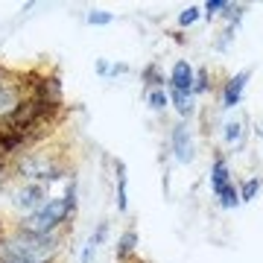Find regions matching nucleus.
<instances>
[{"mask_svg": "<svg viewBox=\"0 0 263 263\" xmlns=\"http://www.w3.org/2000/svg\"><path fill=\"white\" fill-rule=\"evenodd\" d=\"M173 152H176V161H181V164H193V158H196V146H193V135H190V129L184 126V123H179L176 129H173Z\"/></svg>", "mask_w": 263, "mask_h": 263, "instance_id": "obj_4", "label": "nucleus"}, {"mask_svg": "<svg viewBox=\"0 0 263 263\" xmlns=\"http://www.w3.org/2000/svg\"><path fill=\"white\" fill-rule=\"evenodd\" d=\"M141 79L146 85H143V91H149V88H164V76L158 73V65L152 62V65H146L143 67V73H141Z\"/></svg>", "mask_w": 263, "mask_h": 263, "instance_id": "obj_13", "label": "nucleus"}, {"mask_svg": "<svg viewBox=\"0 0 263 263\" xmlns=\"http://www.w3.org/2000/svg\"><path fill=\"white\" fill-rule=\"evenodd\" d=\"M135 249H138V231H135V228H126L123 237L117 240V246H114V254H117V260L123 263L135 254Z\"/></svg>", "mask_w": 263, "mask_h": 263, "instance_id": "obj_9", "label": "nucleus"}, {"mask_svg": "<svg viewBox=\"0 0 263 263\" xmlns=\"http://www.w3.org/2000/svg\"><path fill=\"white\" fill-rule=\"evenodd\" d=\"M170 100H173V105H176V111H179L181 117H190V114L196 111L193 94H181V91H173V88H170Z\"/></svg>", "mask_w": 263, "mask_h": 263, "instance_id": "obj_11", "label": "nucleus"}, {"mask_svg": "<svg viewBox=\"0 0 263 263\" xmlns=\"http://www.w3.org/2000/svg\"><path fill=\"white\" fill-rule=\"evenodd\" d=\"M193 79H196V70H193V65L190 62H184V59H179L176 65H173V70H170V88L173 91H181V94H193Z\"/></svg>", "mask_w": 263, "mask_h": 263, "instance_id": "obj_6", "label": "nucleus"}, {"mask_svg": "<svg viewBox=\"0 0 263 263\" xmlns=\"http://www.w3.org/2000/svg\"><path fill=\"white\" fill-rule=\"evenodd\" d=\"M226 6H228L226 0H208L205 3V15L208 18H211V15H219V12H226Z\"/></svg>", "mask_w": 263, "mask_h": 263, "instance_id": "obj_19", "label": "nucleus"}, {"mask_svg": "<svg viewBox=\"0 0 263 263\" xmlns=\"http://www.w3.org/2000/svg\"><path fill=\"white\" fill-rule=\"evenodd\" d=\"M208 91V70L202 67L196 73V79H193V94H205Z\"/></svg>", "mask_w": 263, "mask_h": 263, "instance_id": "obj_18", "label": "nucleus"}, {"mask_svg": "<svg viewBox=\"0 0 263 263\" xmlns=\"http://www.w3.org/2000/svg\"><path fill=\"white\" fill-rule=\"evenodd\" d=\"M67 216H70V208H67L65 199H47L38 211H32V214L21 219V231H27V234H53Z\"/></svg>", "mask_w": 263, "mask_h": 263, "instance_id": "obj_1", "label": "nucleus"}, {"mask_svg": "<svg viewBox=\"0 0 263 263\" xmlns=\"http://www.w3.org/2000/svg\"><path fill=\"white\" fill-rule=\"evenodd\" d=\"M108 67H111V65H108L105 59H100V62H97V73H100V76H108Z\"/></svg>", "mask_w": 263, "mask_h": 263, "instance_id": "obj_20", "label": "nucleus"}, {"mask_svg": "<svg viewBox=\"0 0 263 263\" xmlns=\"http://www.w3.org/2000/svg\"><path fill=\"white\" fill-rule=\"evenodd\" d=\"M47 202V193H44V187L41 184H24V187L18 190V196H15V205L24 208V211H38V208Z\"/></svg>", "mask_w": 263, "mask_h": 263, "instance_id": "obj_7", "label": "nucleus"}, {"mask_svg": "<svg viewBox=\"0 0 263 263\" xmlns=\"http://www.w3.org/2000/svg\"><path fill=\"white\" fill-rule=\"evenodd\" d=\"M111 21H114L111 12H103V9L88 12V24H91V27H105V24H111Z\"/></svg>", "mask_w": 263, "mask_h": 263, "instance_id": "obj_17", "label": "nucleus"}, {"mask_svg": "<svg viewBox=\"0 0 263 263\" xmlns=\"http://www.w3.org/2000/svg\"><path fill=\"white\" fill-rule=\"evenodd\" d=\"M199 15H202V9H199V6H187V9L179 15V27H193V24L199 21Z\"/></svg>", "mask_w": 263, "mask_h": 263, "instance_id": "obj_16", "label": "nucleus"}, {"mask_svg": "<svg viewBox=\"0 0 263 263\" xmlns=\"http://www.w3.org/2000/svg\"><path fill=\"white\" fill-rule=\"evenodd\" d=\"M114 173H117V211L126 214L129 211V176H126V164L120 158L114 161Z\"/></svg>", "mask_w": 263, "mask_h": 263, "instance_id": "obj_8", "label": "nucleus"}, {"mask_svg": "<svg viewBox=\"0 0 263 263\" xmlns=\"http://www.w3.org/2000/svg\"><path fill=\"white\" fill-rule=\"evenodd\" d=\"M0 226H3V222H0Z\"/></svg>", "mask_w": 263, "mask_h": 263, "instance_id": "obj_21", "label": "nucleus"}, {"mask_svg": "<svg viewBox=\"0 0 263 263\" xmlns=\"http://www.w3.org/2000/svg\"><path fill=\"white\" fill-rule=\"evenodd\" d=\"M240 138H243V123H240V120H228L226 123V141L228 143H237Z\"/></svg>", "mask_w": 263, "mask_h": 263, "instance_id": "obj_15", "label": "nucleus"}, {"mask_svg": "<svg viewBox=\"0 0 263 263\" xmlns=\"http://www.w3.org/2000/svg\"><path fill=\"white\" fill-rule=\"evenodd\" d=\"M237 193H240V202H252V199L260 193V179H249L243 187L237 190Z\"/></svg>", "mask_w": 263, "mask_h": 263, "instance_id": "obj_14", "label": "nucleus"}, {"mask_svg": "<svg viewBox=\"0 0 263 263\" xmlns=\"http://www.w3.org/2000/svg\"><path fill=\"white\" fill-rule=\"evenodd\" d=\"M211 190H214V196L219 199V205L226 211L240 205V193H237L234 181H231V170H228V161L222 155H216L214 164H211Z\"/></svg>", "mask_w": 263, "mask_h": 263, "instance_id": "obj_2", "label": "nucleus"}, {"mask_svg": "<svg viewBox=\"0 0 263 263\" xmlns=\"http://www.w3.org/2000/svg\"><path fill=\"white\" fill-rule=\"evenodd\" d=\"M249 79H252V67H243L240 73H234L231 79H228L226 88H222V108H237V105H240Z\"/></svg>", "mask_w": 263, "mask_h": 263, "instance_id": "obj_5", "label": "nucleus"}, {"mask_svg": "<svg viewBox=\"0 0 263 263\" xmlns=\"http://www.w3.org/2000/svg\"><path fill=\"white\" fill-rule=\"evenodd\" d=\"M143 100H146V105H149L152 111H164L170 105V94L164 88H149V91H143Z\"/></svg>", "mask_w": 263, "mask_h": 263, "instance_id": "obj_12", "label": "nucleus"}, {"mask_svg": "<svg viewBox=\"0 0 263 263\" xmlns=\"http://www.w3.org/2000/svg\"><path fill=\"white\" fill-rule=\"evenodd\" d=\"M21 103H24V82L0 70V120H9Z\"/></svg>", "mask_w": 263, "mask_h": 263, "instance_id": "obj_3", "label": "nucleus"}, {"mask_svg": "<svg viewBox=\"0 0 263 263\" xmlns=\"http://www.w3.org/2000/svg\"><path fill=\"white\" fill-rule=\"evenodd\" d=\"M105 231H108V222H100V226H97V231L88 237V243H85V252H82V263H91V257L97 254V249H100V243H103Z\"/></svg>", "mask_w": 263, "mask_h": 263, "instance_id": "obj_10", "label": "nucleus"}]
</instances>
